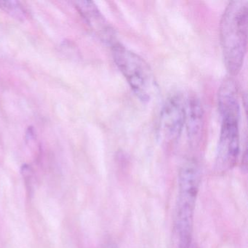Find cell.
Here are the masks:
<instances>
[{
    "mask_svg": "<svg viewBox=\"0 0 248 248\" xmlns=\"http://www.w3.org/2000/svg\"><path fill=\"white\" fill-rule=\"evenodd\" d=\"M111 53L116 66L136 96L143 102L150 101L156 94L157 86L149 63L119 43L111 46Z\"/></svg>",
    "mask_w": 248,
    "mask_h": 248,
    "instance_id": "cell-4",
    "label": "cell"
},
{
    "mask_svg": "<svg viewBox=\"0 0 248 248\" xmlns=\"http://www.w3.org/2000/svg\"><path fill=\"white\" fill-rule=\"evenodd\" d=\"M75 5L87 24L104 43L111 47L117 43L115 31L93 2L77 1Z\"/></svg>",
    "mask_w": 248,
    "mask_h": 248,
    "instance_id": "cell-6",
    "label": "cell"
},
{
    "mask_svg": "<svg viewBox=\"0 0 248 248\" xmlns=\"http://www.w3.org/2000/svg\"><path fill=\"white\" fill-rule=\"evenodd\" d=\"M0 8L18 20H24L27 17L25 10L16 1H0Z\"/></svg>",
    "mask_w": 248,
    "mask_h": 248,
    "instance_id": "cell-8",
    "label": "cell"
},
{
    "mask_svg": "<svg viewBox=\"0 0 248 248\" xmlns=\"http://www.w3.org/2000/svg\"><path fill=\"white\" fill-rule=\"evenodd\" d=\"M217 105L221 117L220 136L216 154L217 171L232 169L239 153L240 106L234 81L225 79L219 88Z\"/></svg>",
    "mask_w": 248,
    "mask_h": 248,
    "instance_id": "cell-1",
    "label": "cell"
},
{
    "mask_svg": "<svg viewBox=\"0 0 248 248\" xmlns=\"http://www.w3.org/2000/svg\"><path fill=\"white\" fill-rule=\"evenodd\" d=\"M204 110L201 101L195 95L190 97L186 107L185 125L187 136L192 143H199L204 130Z\"/></svg>",
    "mask_w": 248,
    "mask_h": 248,
    "instance_id": "cell-7",
    "label": "cell"
},
{
    "mask_svg": "<svg viewBox=\"0 0 248 248\" xmlns=\"http://www.w3.org/2000/svg\"><path fill=\"white\" fill-rule=\"evenodd\" d=\"M118 248L117 244L113 241H108L107 243L106 244L105 248Z\"/></svg>",
    "mask_w": 248,
    "mask_h": 248,
    "instance_id": "cell-9",
    "label": "cell"
},
{
    "mask_svg": "<svg viewBox=\"0 0 248 248\" xmlns=\"http://www.w3.org/2000/svg\"><path fill=\"white\" fill-rule=\"evenodd\" d=\"M201 182V172L194 159L184 162L178 174V197L177 202V234L180 248H189L192 237L196 202Z\"/></svg>",
    "mask_w": 248,
    "mask_h": 248,
    "instance_id": "cell-3",
    "label": "cell"
},
{
    "mask_svg": "<svg viewBox=\"0 0 248 248\" xmlns=\"http://www.w3.org/2000/svg\"><path fill=\"white\" fill-rule=\"evenodd\" d=\"M186 102L181 94L175 93L167 98L159 114L157 126L159 140L165 144L175 143L185 125Z\"/></svg>",
    "mask_w": 248,
    "mask_h": 248,
    "instance_id": "cell-5",
    "label": "cell"
},
{
    "mask_svg": "<svg viewBox=\"0 0 248 248\" xmlns=\"http://www.w3.org/2000/svg\"><path fill=\"white\" fill-rule=\"evenodd\" d=\"M248 2H229L222 15L220 39L223 59L228 72L238 75L243 66L248 46Z\"/></svg>",
    "mask_w": 248,
    "mask_h": 248,
    "instance_id": "cell-2",
    "label": "cell"
}]
</instances>
